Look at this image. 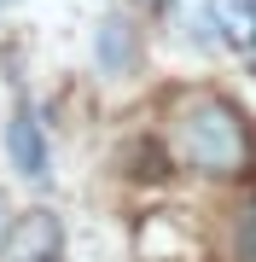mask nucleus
Instances as JSON below:
<instances>
[{
  "label": "nucleus",
  "instance_id": "7",
  "mask_svg": "<svg viewBox=\"0 0 256 262\" xmlns=\"http://www.w3.org/2000/svg\"><path fill=\"white\" fill-rule=\"evenodd\" d=\"M6 6H12V0H0V12H6Z\"/></svg>",
  "mask_w": 256,
  "mask_h": 262
},
{
  "label": "nucleus",
  "instance_id": "3",
  "mask_svg": "<svg viewBox=\"0 0 256 262\" xmlns=\"http://www.w3.org/2000/svg\"><path fill=\"white\" fill-rule=\"evenodd\" d=\"M58 251H64V233L53 210H29L6 239V262H58Z\"/></svg>",
  "mask_w": 256,
  "mask_h": 262
},
{
  "label": "nucleus",
  "instance_id": "6",
  "mask_svg": "<svg viewBox=\"0 0 256 262\" xmlns=\"http://www.w3.org/2000/svg\"><path fill=\"white\" fill-rule=\"evenodd\" d=\"M0 239H6V204H0Z\"/></svg>",
  "mask_w": 256,
  "mask_h": 262
},
{
  "label": "nucleus",
  "instance_id": "5",
  "mask_svg": "<svg viewBox=\"0 0 256 262\" xmlns=\"http://www.w3.org/2000/svg\"><path fill=\"white\" fill-rule=\"evenodd\" d=\"M245 262H256V210H250V222H245Z\"/></svg>",
  "mask_w": 256,
  "mask_h": 262
},
{
  "label": "nucleus",
  "instance_id": "1",
  "mask_svg": "<svg viewBox=\"0 0 256 262\" xmlns=\"http://www.w3.org/2000/svg\"><path fill=\"white\" fill-rule=\"evenodd\" d=\"M175 151L204 175H239L250 163V134L245 117L227 99H192L175 122Z\"/></svg>",
  "mask_w": 256,
  "mask_h": 262
},
{
  "label": "nucleus",
  "instance_id": "2",
  "mask_svg": "<svg viewBox=\"0 0 256 262\" xmlns=\"http://www.w3.org/2000/svg\"><path fill=\"white\" fill-rule=\"evenodd\" d=\"M6 158L24 181H47L53 175V158H47V134H41V117L35 105L18 99L12 105V122H6Z\"/></svg>",
  "mask_w": 256,
  "mask_h": 262
},
{
  "label": "nucleus",
  "instance_id": "4",
  "mask_svg": "<svg viewBox=\"0 0 256 262\" xmlns=\"http://www.w3.org/2000/svg\"><path fill=\"white\" fill-rule=\"evenodd\" d=\"M94 47H99V70H111V76H117V70H128V64H134V29H128L123 18H105Z\"/></svg>",
  "mask_w": 256,
  "mask_h": 262
}]
</instances>
